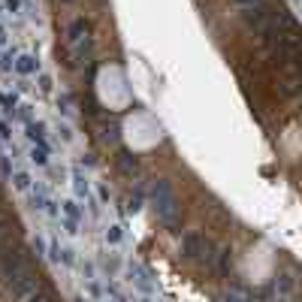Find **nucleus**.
I'll use <instances>...</instances> for the list:
<instances>
[{
	"label": "nucleus",
	"mask_w": 302,
	"mask_h": 302,
	"mask_svg": "<svg viewBox=\"0 0 302 302\" xmlns=\"http://www.w3.org/2000/svg\"><path fill=\"white\" fill-rule=\"evenodd\" d=\"M151 203H154V212L160 218V224H166L169 230H178L182 227V206L175 203V194L166 182H154L151 188Z\"/></svg>",
	"instance_id": "obj_1"
},
{
	"label": "nucleus",
	"mask_w": 302,
	"mask_h": 302,
	"mask_svg": "<svg viewBox=\"0 0 302 302\" xmlns=\"http://www.w3.org/2000/svg\"><path fill=\"white\" fill-rule=\"evenodd\" d=\"M209 239L206 236H200V233H185L182 236V254L188 257V260H203L206 257V251H209Z\"/></svg>",
	"instance_id": "obj_2"
},
{
	"label": "nucleus",
	"mask_w": 302,
	"mask_h": 302,
	"mask_svg": "<svg viewBox=\"0 0 302 302\" xmlns=\"http://www.w3.org/2000/svg\"><path fill=\"white\" fill-rule=\"evenodd\" d=\"M6 248H12V236H9V224L0 221V254H3Z\"/></svg>",
	"instance_id": "obj_3"
},
{
	"label": "nucleus",
	"mask_w": 302,
	"mask_h": 302,
	"mask_svg": "<svg viewBox=\"0 0 302 302\" xmlns=\"http://www.w3.org/2000/svg\"><path fill=\"white\" fill-rule=\"evenodd\" d=\"M24 302H45V296H39V293H36V296H30V299H24Z\"/></svg>",
	"instance_id": "obj_4"
},
{
	"label": "nucleus",
	"mask_w": 302,
	"mask_h": 302,
	"mask_svg": "<svg viewBox=\"0 0 302 302\" xmlns=\"http://www.w3.org/2000/svg\"><path fill=\"white\" fill-rule=\"evenodd\" d=\"M61 3H73V0H61Z\"/></svg>",
	"instance_id": "obj_5"
}]
</instances>
